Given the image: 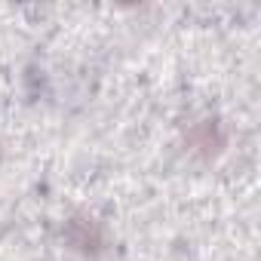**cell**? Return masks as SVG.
Masks as SVG:
<instances>
[{"label": "cell", "mask_w": 261, "mask_h": 261, "mask_svg": "<svg viewBox=\"0 0 261 261\" xmlns=\"http://www.w3.org/2000/svg\"><path fill=\"white\" fill-rule=\"evenodd\" d=\"M185 148H188V154H194L200 160H215L227 148L224 123L218 117H203V120L191 123V129L185 133Z\"/></svg>", "instance_id": "7a4b0ae2"}, {"label": "cell", "mask_w": 261, "mask_h": 261, "mask_svg": "<svg viewBox=\"0 0 261 261\" xmlns=\"http://www.w3.org/2000/svg\"><path fill=\"white\" fill-rule=\"evenodd\" d=\"M62 240L68 243L71 252L83 255V258H101L108 252V237H105V227L98 218L86 215V212H77L65 221L62 227Z\"/></svg>", "instance_id": "6da1fadb"}]
</instances>
